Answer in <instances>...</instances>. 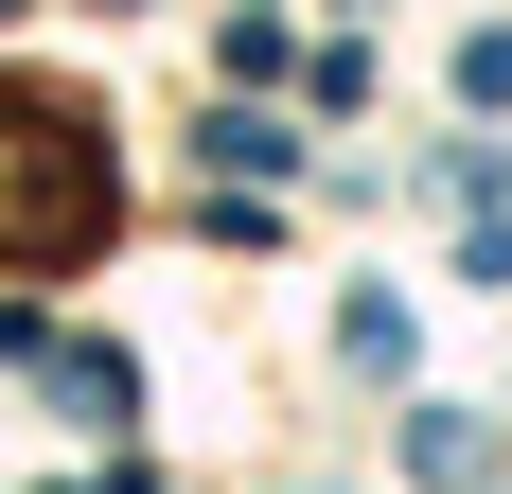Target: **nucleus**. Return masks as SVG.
Returning a JSON list of instances; mask_svg holds the SVG:
<instances>
[{
  "label": "nucleus",
  "mask_w": 512,
  "mask_h": 494,
  "mask_svg": "<svg viewBox=\"0 0 512 494\" xmlns=\"http://www.w3.org/2000/svg\"><path fill=\"white\" fill-rule=\"evenodd\" d=\"M106 230V159H89V124L71 106H0V247H89Z\"/></svg>",
  "instance_id": "obj_1"
},
{
  "label": "nucleus",
  "mask_w": 512,
  "mask_h": 494,
  "mask_svg": "<svg viewBox=\"0 0 512 494\" xmlns=\"http://www.w3.org/2000/svg\"><path fill=\"white\" fill-rule=\"evenodd\" d=\"M195 142H212V159H230V177H283V159H301V142H283V124H265V106H212Z\"/></svg>",
  "instance_id": "obj_2"
}]
</instances>
